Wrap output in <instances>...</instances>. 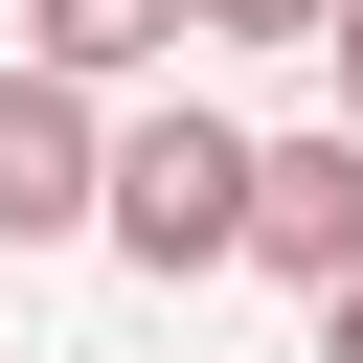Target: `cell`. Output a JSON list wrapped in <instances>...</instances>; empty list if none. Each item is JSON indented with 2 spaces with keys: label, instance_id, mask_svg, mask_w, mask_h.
<instances>
[{
  "label": "cell",
  "instance_id": "obj_7",
  "mask_svg": "<svg viewBox=\"0 0 363 363\" xmlns=\"http://www.w3.org/2000/svg\"><path fill=\"white\" fill-rule=\"evenodd\" d=\"M318 363H363V272H340V295H318Z\"/></svg>",
  "mask_w": 363,
  "mask_h": 363
},
{
  "label": "cell",
  "instance_id": "obj_5",
  "mask_svg": "<svg viewBox=\"0 0 363 363\" xmlns=\"http://www.w3.org/2000/svg\"><path fill=\"white\" fill-rule=\"evenodd\" d=\"M182 23H204V45H318L340 0H182Z\"/></svg>",
  "mask_w": 363,
  "mask_h": 363
},
{
  "label": "cell",
  "instance_id": "obj_1",
  "mask_svg": "<svg viewBox=\"0 0 363 363\" xmlns=\"http://www.w3.org/2000/svg\"><path fill=\"white\" fill-rule=\"evenodd\" d=\"M136 272H227L250 250V136L227 113H113V204H91Z\"/></svg>",
  "mask_w": 363,
  "mask_h": 363
},
{
  "label": "cell",
  "instance_id": "obj_4",
  "mask_svg": "<svg viewBox=\"0 0 363 363\" xmlns=\"http://www.w3.org/2000/svg\"><path fill=\"white\" fill-rule=\"evenodd\" d=\"M182 45H204L182 0H23V68H45V91H136V68H182Z\"/></svg>",
  "mask_w": 363,
  "mask_h": 363
},
{
  "label": "cell",
  "instance_id": "obj_2",
  "mask_svg": "<svg viewBox=\"0 0 363 363\" xmlns=\"http://www.w3.org/2000/svg\"><path fill=\"white\" fill-rule=\"evenodd\" d=\"M250 272H295V295L363 272V136H340V113H318V136H250Z\"/></svg>",
  "mask_w": 363,
  "mask_h": 363
},
{
  "label": "cell",
  "instance_id": "obj_6",
  "mask_svg": "<svg viewBox=\"0 0 363 363\" xmlns=\"http://www.w3.org/2000/svg\"><path fill=\"white\" fill-rule=\"evenodd\" d=\"M318 68H340V136H363V0H340V23H318Z\"/></svg>",
  "mask_w": 363,
  "mask_h": 363
},
{
  "label": "cell",
  "instance_id": "obj_3",
  "mask_svg": "<svg viewBox=\"0 0 363 363\" xmlns=\"http://www.w3.org/2000/svg\"><path fill=\"white\" fill-rule=\"evenodd\" d=\"M91 204H113V113L45 91V68H0V250H68Z\"/></svg>",
  "mask_w": 363,
  "mask_h": 363
}]
</instances>
